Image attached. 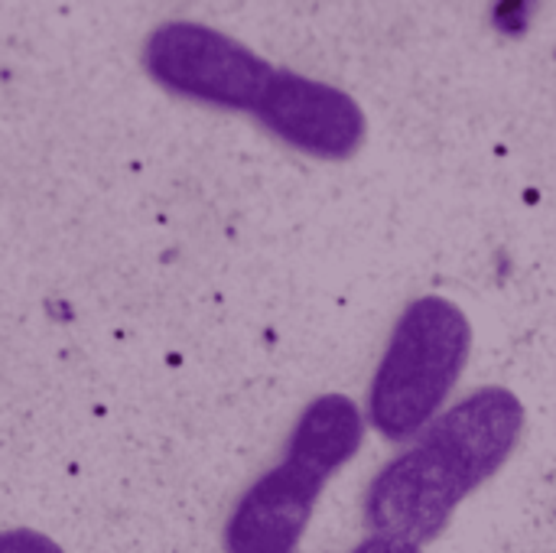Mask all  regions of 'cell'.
<instances>
[{
	"instance_id": "52a82bcc",
	"label": "cell",
	"mask_w": 556,
	"mask_h": 553,
	"mask_svg": "<svg viewBox=\"0 0 556 553\" xmlns=\"http://www.w3.org/2000/svg\"><path fill=\"white\" fill-rule=\"evenodd\" d=\"M352 553H420V548L417 544H407V541H397V538L371 535L368 541H362Z\"/></svg>"
},
{
	"instance_id": "8992f818",
	"label": "cell",
	"mask_w": 556,
	"mask_h": 553,
	"mask_svg": "<svg viewBox=\"0 0 556 553\" xmlns=\"http://www.w3.org/2000/svg\"><path fill=\"white\" fill-rule=\"evenodd\" d=\"M0 553H65L52 538L33 528H10L0 531Z\"/></svg>"
},
{
	"instance_id": "5b68a950",
	"label": "cell",
	"mask_w": 556,
	"mask_h": 553,
	"mask_svg": "<svg viewBox=\"0 0 556 553\" xmlns=\"http://www.w3.org/2000/svg\"><path fill=\"white\" fill-rule=\"evenodd\" d=\"M254 114L277 140L316 160H349L368 137L365 111L349 91L290 68L274 72Z\"/></svg>"
},
{
	"instance_id": "7a4b0ae2",
	"label": "cell",
	"mask_w": 556,
	"mask_h": 553,
	"mask_svg": "<svg viewBox=\"0 0 556 553\" xmlns=\"http://www.w3.org/2000/svg\"><path fill=\"white\" fill-rule=\"evenodd\" d=\"M365 417L342 394L316 398L296 420L274 469L254 479L235 502L222 544L225 553H293L316 512L326 482L358 453Z\"/></svg>"
},
{
	"instance_id": "277c9868",
	"label": "cell",
	"mask_w": 556,
	"mask_h": 553,
	"mask_svg": "<svg viewBox=\"0 0 556 553\" xmlns=\"http://www.w3.org/2000/svg\"><path fill=\"white\" fill-rule=\"evenodd\" d=\"M143 68L169 95L251 114L277 72L244 42L192 20L160 23L143 42Z\"/></svg>"
},
{
	"instance_id": "6da1fadb",
	"label": "cell",
	"mask_w": 556,
	"mask_h": 553,
	"mask_svg": "<svg viewBox=\"0 0 556 553\" xmlns=\"http://www.w3.org/2000/svg\"><path fill=\"white\" fill-rule=\"evenodd\" d=\"M521 430L525 404L508 388L472 391L371 479L365 525L417 548L437 541L453 512L508 463Z\"/></svg>"
},
{
	"instance_id": "3957f363",
	"label": "cell",
	"mask_w": 556,
	"mask_h": 553,
	"mask_svg": "<svg viewBox=\"0 0 556 553\" xmlns=\"http://www.w3.org/2000/svg\"><path fill=\"white\" fill-rule=\"evenodd\" d=\"M472 352V323L446 297L414 300L375 368L368 424L384 440L420 437L450 401Z\"/></svg>"
}]
</instances>
